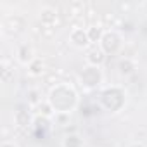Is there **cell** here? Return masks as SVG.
Wrapping results in <instances>:
<instances>
[{"mask_svg":"<svg viewBox=\"0 0 147 147\" xmlns=\"http://www.w3.org/2000/svg\"><path fill=\"white\" fill-rule=\"evenodd\" d=\"M76 102V94L66 85H59L50 94V107L59 113H67Z\"/></svg>","mask_w":147,"mask_h":147,"instance_id":"obj_1","label":"cell"},{"mask_svg":"<svg viewBox=\"0 0 147 147\" xmlns=\"http://www.w3.org/2000/svg\"><path fill=\"white\" fill-rule=\"evenodd\" d=\"M69 38H71L73 45H76V47H80V49L87 47V45H88V42H90L88 31H85V30H82V28H76V30H73Z\"/></svg>","mask_w":147,"mask_h":147,"instance_id":"obj_2","label":"cell"},{"mask_svg":"<svg viewBox=\"0 0 147 147\" xmlns=\"http://www.w3.org/2000/svg\"><path fill=\"white\" fill-rule=\"evenodd\" d=\"M18 59H19V62L30 66V64L35 61V57H33V49H31L30 45H21L19 50H18Z\"/></svg>","mask_w":147,"mask_h":147,"instance_id":"obj_3","label":"cell"},{"mask_svg":"<svg viewBox=\"0 0 147 147\" xmlns=\"http://www.w3.org/2000/svg\"><path fill=\"white\" fill-rule=\"evenodd\" d=\"M82 145H83V144H82L80 137H76V135L66 137V140H64V147H82Z\"/></svg>","mask_w":147,"mask_h":147,"instance_id":"obj_4","label":"cell"}]
</instances>
